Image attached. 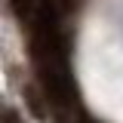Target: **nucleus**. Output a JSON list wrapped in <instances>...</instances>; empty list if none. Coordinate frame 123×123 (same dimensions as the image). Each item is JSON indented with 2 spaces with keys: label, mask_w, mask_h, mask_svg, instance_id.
<instances>
[{
  "label": "nucleus",
  "mask_w": 123,
  "mask_h": 123,
  "mask_svg": "<svg viewBox=\"0 0 123 123\" xmlns=\"http://www.w3.org/2000/svg\"><path fill=\"white\" fill-rule=\"evenodd\" d=\"M37 3L40 0H9V6H12V12L22 18V22H31V15L37 9Z\"/></svg>",
  "instance_id": "nucleus-1"
}]
</instances>
